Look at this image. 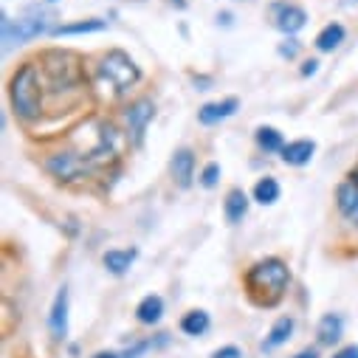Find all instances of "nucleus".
I'll return each mask as SVG.
<instances>
[{
  "mask_svg": "<svg viewBox=\"0 0 358 358\" xmlns=\"http://www.w3.org/2000/svg\"><path fill=\"white\" fill-rule=\"evenodd\" d=\"M288 282H291L288 265H285L280 257H265V259H259L257 265L248 268V274H245L248 296H251V302L259 305V308H274V305L285 296Z\"/></svg>",
  "mask_w": 358,
  "mask_h": 358,
  "instance_id": "obj_1",
  "label": "nucleus"
},
{
  "mask_svg": "<svg viewBox=\"0 0 358 358\" xmlns=\"http://www.w3.org/2000/svg\"><path fill=\"white\" fill-rule=\"evenodd\" d=\"M12 108L20 119L34 122L40 116V73L34 65H23L9 82Z\"/></svg>",
  "mask_w": 358,
  "mask_h": 358,
  "instance_id": "obj_2",
  "label": "nucleus"
},
{
  "mask_svg": "<svg viewBox=\"0 0 358 358\" xmlns=\"http://www.w3.org/2000/svg\"><path fill=\"white\" fill-rule=\"evenodd\" d=\"M138 76H141L138 65H136L124 51H110V54L102 59V65H99V79H102L108 87H113L116 94H124L127 87H133V85L138 82Z\"/></svg>",
  "mask_w": 358,
  "mask_h": 358,
  "instance_id": "obj_3",
  "label": "nucleus"
},
{
  "mask_svg": "<svg viewBox=\"0 0 358 358\" xmlns=\"http://www.w3.org/2000/svg\"><path fill=\"white\" fill-rule=\"evenodd\" d=\"M51 31V20L40 12V15H29V17H20V20H12L9 15H3V43H6V51L17 43H29L40 34Z\"/></svg>",
  "mask_w": 358,
  "mask_h": 358,
  "instance_id": "obj_4",
  "label": "nucleus"
},
{
  "mask_svg": "<svg viewBox=\"0 0 358 358\" xmlns=\"http://www.w3.org/2000/svg\"><path fill=\"white\" fill-rule=\"evenodd\" d=\"M48 172L54 178H59V181H76V178H82L87 169L94 166L91 155H76V152H57L48 158Z\"/></svg>",
  "mask_w": 358,
  "mask_h": 358,
  "instance_id": "obj_5",
  "label": "nucleus"
},
{
  "mask_svg": "<svg viewBox=\"0 0 358 358\" xmlns=\"http://www.w3.org/2000/svg\"><path fill=\"white\" fill-rule=\"evenodd\" d=\"M271 20H274V26H277L282 34L294 37L296 31L305 29L308 15H305V9L296 6V3H274V6H271Z\"/></svg>",
  "mask_w": 358,
  "mask_h": 358,
  "instance_id": "obj_6",
  "label": "nucleus"
},
{
  "mask_svg": "<svg viewBox=\"0 0 358 358\" xmlns=\"http://www.w3.org/2000/svg\"><path fill=\"white\" fill-rule=\"evenodd\" d=\"M152 116H155V108H152V102H150V99H138L136 105H130V108H127L124 119H127V127H130L133 144H141V138H144L147 124L152 122Z\"/></svg>",
  "mask_w": 358,
  "mask_h": 358,
  "instance_id": "obj_7",
  "label": "nucleus"
},
{
  "mask_svg": "<svg viewBox=\"0 0 358 358\" xmlns=\"http://www.w3.org/2000/svg\"><path fill=\"white\" fill-rule=\"evenodd\" d=\"M336 203H338V212L352 223L358 226V178H347L344 184H338L336 189Z\"/></svg>",
  "mask_w": 358,
  "mask_h": 358,
  "instance_id": "obj_8",
  "label": "nucleus"
},
{
  "mask_svg": "<svg viewBox=\"0 0 358 358\" xmlns=\"http://www.w3.org/2000/svg\"><path fill=\"white\" fill-rule=\"evenodd\" d=\"M169 169H172L175 184L181 187V189L192 187V178H195V152H192V150H187V147H181V150H178V152L172 155Z\"/></svg>",
  "mask_w": 358,
  "mask_h": 358,
  "instance_id": "obj_9",
  "label": "nucleus"
},
{
  "mask_svg": "<svg viewBox=\"0 0 358 358\" xmlns=\"http://www.w3.org/2000/svg\"><path fill=\"white\" fill-rule=\"evenodd\" d=\"M48 327H51V336L57 341L68 336V288L57 291L54 305H51V316H48Z\"/></svg>",
  "mask_w": 358,
  "mask_h": 358,
  "instance_id": "obj_10",
  "label": "nucleus"
},
{
  "mask_svg": "<svg viewBox=\"0 0 358 358\" xmlns=\"http://www.w3.org/2000/svg\"><path fill=\"white\" fill-rule=\"evenodd\" d=\"M237 108H240V102H237L234 96L220 99V102H209V105H203V108L198 110V122H201V124H217V122L234 116Z\"/></svg>",
  "mask_w": 358,
  "mask_h": 358,
  "instance_id": "obj_11",
  "label": "nucleus"
},
{
  "mask_svg": "<svg viewBox=\"0 0 358 358\" xmlns=\"http://www.w3.org/2000/svg\"><path fill=\"white\" fill-rule=\"evenodd\" d=\"M313 152H316V144L310 138H299V141H288L280 155L288 166H305L313 158Z\"/></svg>",
  "mask_w": 358,
  "mask_h": 358,
  "instance_id": "obj_12",
  "label": "nucleus"
},
{
  "mask_svg": "<svg viewBox=\"0 0 358 358\" xmlns=\"http://www.w3.org/2000/svg\"><path fill=\"white\" fill-rule=\"evenodd\" d=\"M138 257V251L136 248H113V251H108L105 254V268L110 274H116V277H122V274H127V268L133 265V259Z\"/></svg>",
  "mask_w": 358,
  "mask_h": 358,
  "instance_id": "obj_13",
  "label": "nucleus"
},
{
  "mask_svg": "<svg viewBox=\"0 0 358 358\" xmlns=\"http://www.w3.org/2000/svg\"><path fill=\"white\" fill-rule=\"evenodd\" d=\"M245 212H248V195H245L243 189H231V192L226 195V203H223L226 220H229L231 226H237V223L245 217Z\"/></svg>",
  "mask_w": 358,
  "mask_h": 358,
  "instance_id": "obj_14",
  "label": "nucleus"
},
{
  "mask_svg": "<svg viewBox=\"0 0 358 358\" xmlns=\"http://www.w3.org/2000/svg\"><path fill=\"white\" fill-rule=\"evenodd\" d=\"M294 319L291 316H282V319H277L274 322V327L268 330V336H265V341H262V350H277V347H282L288 338H291V333H294Z\"/></svg>",
  "mask_w": 358,
  "mask_h": 358,
  "instance_id": "obj_15",
  "label": "nucleus"
},
{
  "mask_svg": "<svg viewBox=\"0 0 358 358\" xmlns=\"http://www.w3.org/2000/svg\"><path fill=\"white\" fill-rule=\"evenodd\" d=\"M161 316H164V299L158 294L144 296L138 302V308H136V319L141 324H155V322H161Z\"/></svg>",
  "mask_w": 358,
  "mask_h": 358,
  "instance_id": "obj_16",
  "label": "nucleus"
},
{
  "mask_svg": "<svg viewBox=\"0 0 358 358\" xmlns=\"http://www.w3.org/2000/svg\"><path fill=\"white\" fill-rule=\"evenodd\" d=\"M344 333V319L338 313H327L322 316L319 327H316V336H319V344H336Z\"/></svg>",
  "mask_w": 358,
  "mask_h": 358,
  "instance_id": "obj_17",
  "label": "nucleus"
},
{
  "mask_svg": "<svg viewBox=\"0 0 358 358\" xmlns=\"http://www.w3.org/2000/svg\"><path fill=\"white\" fill-rule=\"evenodd\" d=\"M341 43H344V26L341 23H327L316 34V48L319 51H336Z\"/></svg>",
  "mask_w": 358,
  "mask_h": 358,
  "instance_id": "obj_18",
  "label": "nucleus"
},
{
  "mask_svg": "<svg viewBox=\"0 0 358 358\" xmlns=\"http://www.w3.org/2000/svg\"><path fill=\"white\" fill-rule=\"evenodd\" d=\"M254 201L262 206H271L280 201V184L277 178H259L257 187H254Z\"/></svg>",
  "mask_w": 358,
  "mask_h": 358,
  "instance_id": "obj_19",
  "label": "nucleus"
},
{
  "mask_svg": "<svg viewBox=\"0 0 358 358\" xmlns=\"http://www.w3.org/2000/svg\"><path fill=\"white\" fill-rule=\"evenodd\" d=\"M108 29V20H79V23H71V26H59L54 29L57 37H71V34H94V31H105Z\"/></svg>",
  "mask_w": 358,
  "mask_h": 358,
  "instance_id": "obj_20",
  "label": "nucleus"
},
{
  "mask_svg": "<svg viewBox=\"0 0 358 358\" xmlns=\"http://www.w3.org/2000/svg\"><path fill=\"white\" fill-rule=\"evenodd\" d=\"M209 324H212V319H209L206 310H189V313L181 319V330H184L187 336H203V333L209 330Z\"/></svg>",
  "mask_w": 358,
  "mask_h": 358,
  "instance_id": "obj_21",
  "label": "nucleus"
},
{
  "mask_svg": "<svg viewBox=\"0 0 358 358\" xmlns=\"http://www.w3.org/2000/svg\"><path fill=\"white\" fill-rule=\"evenodd\" d=\"M257 144H259V150H265V152H282V133L277 130V127H259L257 130Z\"/></svg>",
  "mask_w": 358,
  "mask_h": 358,
  "instance_id": "obj_22",
  "label": "nucleus"
},
{
  "mask_svg": "<svg viewBox=\"0 0 358 358\" xmlns=\"http://www.w3.org/2000/svg\"><path fill=\"white\" fill-rule=\"evenodd\" d=\"M217 178H220V164H206L203 172H201V184H203L206 189H212V187L217 184Z\"/></svg>",
  "mask_w": 358,
  "mask_h": 358,
  "instance_id": "obj_23",
  "label": "nucleus"
},
{
  "mask_svg": "<svg viewBox=\"0 0 358 358\" xmlns=\"http://www.w3.org/2000/svg\"><path fill=\"white\" fill-rule=\"evenodd\" d=\"M212 358H243V352H240V347L229 344V347H220V350H215V352H212Z\"/></svg>",
  "mask_w": 358,
  "mask_h": 358,
  "instance_id": "obj_24",
  "label": "nucleus"
},
{
  "mask_svg": "<svg viewBox=\"0 0 358 358\" xmlns=\"http://www.w3.org/2000/svg\"><path fill=\"white\" fill-rule=\"evenodd\" d=\"M296 54H299V43H296V40H288V43H282V45H280V57L294 59Z\"/></svg>",
  "mask_w": 358,
  "mask_h": 358,
  "instance_id": "obj_25",
  "label": "nucleus"
},
{
  "mask_svg": "<svg viewBox=\"0 0 358 358\" xmlns=\"http://www.w3.org/2000/svg\"><path fill=\"white\" fill-rule=\"evenodd\" d=\"M333 358H358V344H347V347H341Z\"/></svg>",
  "mask_w": 358,
  "mask_h": 358,
  "instance_id": "obj_26",
  "label": "nucleus"
},
{
  "mask_svg": "<svg viewBox=\"0 0 358 358\" xmlns=\"http://www.w3.org/2000/svg\"><path fill=\"white\" fill-rule=\"evenodd\" d=\"M319 71V62L316 59H308L305 65H302V76H310V73H316Z\"/></svg>",
  "mask_w": 358,
  "mask_h": 358,
  "instance_id": "obj_27",
  "label": "nucleus"
},
{
  "mask_svg": "<svg viewBox=\"0 0 358 358\" xmlns=\"http://www.w3.org/2000/svg\"><path fill=\"white\" fill-rule=\"evenodd\" d=\"M294 358H319V352H316V350H302V352H296Z\"/></svg>",
  "mask_w": 358,
  "mask_h": 358,
  "instance_id": "obj_28",
  "label": "nucleus"
},
{
  "mask_svg": "<svg viewBox=\"0 0 358 358\" xmlns=\"http://www.w3.org/2000/svg\"><path fill=\"white\" fill-rule=\"evenodd\" d=\"M94 358H122V355H116V352H96Z\"/></svg>",
  "mask_w": 358,
  "mask_h": 358,
  "instance_id": "obj_29",
  "label": "nucleus"
},
{
  "mask_svg": "<svg viewBox=\"0 0 358 358\" xmlns=\"http://www.w3.org/2000/svg\"><path fill=\"white\" fill-rule=\"evenodd\" d=\"M355 178H358V172H355Z\"/></svg>",
  "mask_w": 358,
  "mask_h": 358,
  "instance_id": "obj_30",
  "label": "nucleus"
},
{
  "mask_svg": "<svg viewBox=\"0 0 358 358\" xmlns=\"http://www.w3.org/2000/svg\"><path fill=\"white\" fill-rule=\"evenodd\" d=\"M51 3H54V0H51Z\"/></svg>",
  "mask_w": 358,
  "mask_h": 358,
  "instance_id": "obj_31",
  "label": "nucleus"
}]
</instances>
